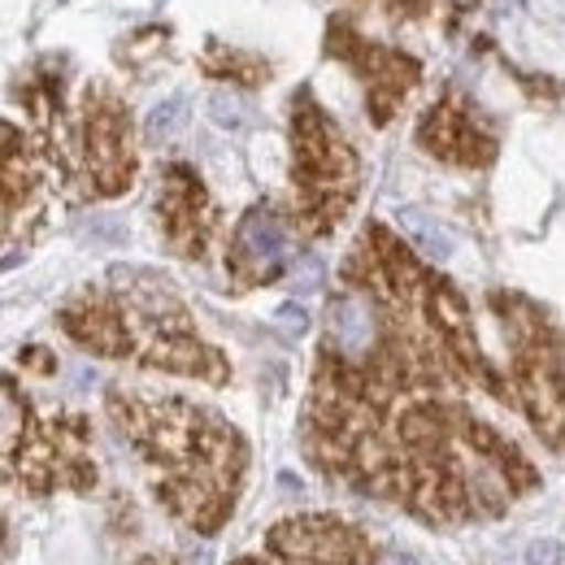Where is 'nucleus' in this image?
Here are the masks:
<instances>
[{
  "instance_id": "1",
  "label": "nucleus",
  "mask_w": 565,
  "mask_h": 565,
  "mask_svg": "<svg viewBox=\"0 0 565 565\" xmlns=\"http://www.w3.org/2000/svg\"><path fill=\"white\" fill-rule=\"evenodd\" d=\"M105 414L131 448L152 500L179 526L217 535L231 522L248 475V439L231 418L143 387H109Z\"/></svg>"
},
{
  "instance_id": "2",
  "label": "nucleus",
  "mask_w": 565,
  "mask_h": 565,
  "mask_svg": "<svg viewBox=\"0 0 565 565\" xmlns=\"http://www.w3.org/2000/svg\"><path fill=\"white\" fill-rule=\"evenodd\" d=\"M62 335L83 353L127 361L196 383H231V356L192 318L179 287L143 266H114L100 282L78 287L57 309Z\"/></svg>"
},
{
  "instance_id": "3",
  "label": "nucleus",
  "mask_w": 565,
  "mask_h": 565,
  "mask_svg": "<svg viewBox=\"0 0 565 565\" xmlns=\"http://www.w3.org/2000/svg\"><path fill=\"white\" fill-rule=\"evenodd\" d=\"M92 418L40 405L13 374H0V488L31 500L57 492H96Z\"/></svg>"
},
{
  "instance_id": "4",
  "label": "nucleus",
  "mask_w": 565,
  "mask_h": 565,
  "mask_svg": "<svg viewBox=\"0 0 565 565\" xmlns=\"http://www.w3.org/2000/svg\"><path fill=\"white\" fill-rule=\"evenodd\" d=\"M361 196V157L340 122L318 105L313 87L291 96V226L327 239L344 226Z\"/></svg>"
},
{
  "instance_id": "5",
  "label": "nucleus",
  "mask_w": 565,
  "mask_h": 565,
  "mask_svg": "<svg viewBox=\"0 0 565 565\" xmlns=\"http://www.w3.org/2000/svg\"><path fill=\"white\" fill-rule=\"evenodd\" d=\"M62 183H78L83 196L109 201L136 183V131L131 109L109 83H87L74 105V118H62L49 143Z\"/></svg>"
},
{
  "instance_id": "6",
  "label": "nucleus",
  "mask_w": 565,
  "mask_h": 565,
  "mask_svg": "<svg viewBox=\"0 0 565 565\" xmlns=\"http://www.w3.org/2000/svg\"><path fill=\"white\" fill-rule=\"evenodd\" d=\"M492 309L504 327L509 349V396L531 418L535 435L548 439V448H562V335L544 305L518 296V291H492Z\"/></svg>"
},
{
  "instance_id": "7",
  "label": "nucleus",
  "mask_w": 565,
  "mask_h": 565,
  "mask_svg": "<svg viewBox=\"0 0 565 565\" xmlns=\"http://www.w3.org/2000/svg\"><path fill=\"white\" fill-rule=\"evenodd\" d=\"M327 53L340 57L365 87V109L374 118V127H387L401 105L409 100V92L423 83V62L409 57L405 49L379 44L356 26L349 13L327 22Z\"/></svg>"
},
{
  "instance_id": "8",
  "label": "nucleus",
  "mask_w": 565,
  "mask_h": 565,
  "mask_svg": "<svg viewBox=\"0 0 565 565\" xmlns=\"http://www.w3.org/2000/svg\"><path fill=\"white\" fill-rule=\"evenodd\" d=\"M57 183L62 179L44 143L0 118V248L44 222Z\"/></svg>"
},
{
  "instance_id": "9",
  "label": "nucleus",
  "mask_w": 565,
  "mask_h": 565,
  "mask_svg": "<svg viewBox=\"0 0 565 565\" xmlns=\"http://www.w3.org/2000/svg\"><path fill=\"white\" fill-rule=\"evenodd\" d=\"M152 213L166 248L183 262H205L210 248L222 235V210L210 196L205 179L188 161H166L157 174L152 192Z\"/></svg>"
},
{
  "instance_id": "10",
  "label": "nucleus",
  "mask_w": 565,
  "mask_h": 565,
  "mask_svg": "<svg viewBox=\"0 0 565 565\" xmlns=\"http://www.w3.org/2000/svg\"><path fill=\"white\" fill-rule=\"evenodd\" d=\"M266 557L279 565H379V544L340 513H291L266 531Z\"/></svg>"
},
{
  "instance_id": "11",
  "label": "nucleus",
  "mask_w": 565,
  "mask_h": 565,
  "mask_svg": "<svg viewBox=\"0 0 565 565\" xmlns=\"http://www.w3.org/2000/svg\"><path fill=\"white\" fill-rule=\"evenodd\" d=\"M296 244H300V235H296L291 217L279 205H253L235 222V235H231V248H226L231 282L239 291L275 282L291 266Z\"/></svg>"
},
{
  "instance_id": "12",
  "label": "nucleus",
  "mask_w": 565,
  "mask_h": 565,
  "mask_svg": "<svg viewBox=\"0 0 565 565\" xmlns=\"http://www.w3.org/2000/svg\"><path fill=\"white\" fill-rule=\"evenodd\" d=\"M418 148L426 157L444 161V166H461V170H483L492 166L500 140L483 122V114L461 96V92H444L423 118H418Z\"/></svg>"
},
{
  "instance_id": "13",
  "label": "nucleus",
  "mask_w": 565,
  "mask_h": 565,
  "mask_svg": "<svg viewBox=\"0 0 565 565\" xmlns=\"http://www.w3.org/2000/svg\"><path fill=\"white\" fill-rule=\"evenodd\" d=\"M205 74L210 78H235L239 87H257L262 78H270V62L239 53V49H213L205 57Z\"/></svg>"
},
{
  "instance_id": "14",
  "label": "nucleus",
  "mask_w": 565,
  "mask_h": 565,
  "mask_svg": "<svg viewBox=\"0 0 565 565\" xmlns=\"http://www.w3.org/2000/svg\"><path fill=\"white\" fill-rule=\"evenodd\" d=\"M356 4H370L392 22H418L435 9V0H356Z\"/></svg>"
},
{
  "instance_id": "15",
  "label": "nucleus",
  "mask_w": 565,
  "mask_h": 565,
  "mask_svg": "<svg viewBox=\"0 0 565 565\" xmlns=\"http://www.w3.org/2000/svg\"><path fill=\"white\" fill-rule=\"evenodd\" d=\"M9 548H13V535H9V518H4V509H0V562L9 557Z\"/></svg>"
},
{
  "instance_id": "16",
  "label": "nucleus",
  "mask_w": 565,
  "mask_h": 565,
  "mask_svg": "<svg viewBox=\"0 0 565 565\" xmlns=\"http://www.w3.org/2000/svg\"><path fill=\"white\" fill-rule=\"evenodd\" d=\"M136 565H179L174 557H161V553H152V557H140Z\"/></svg>"
},
{
  "instance_id": "17",
  "label": "nucleus",
  "mask_w": 565,
  "mask_h": 565,
  "mask_svg": "<svg viewBox=\"0 0 565 565\" xmlns=\"http://www.w3.org/2000/svg\"><path fill=\"white\" fill-rule=\"evenodd\" d=\"M231 565H270V562H262V557H239V562H231Z\"/></svg>"
},
{
  "instance_id": "18",
  "label": "nucleus",
  "mask_w": 565,
  "mask_h": 565,
  "mask_svg": "<svg viewBox=\"0 0 565 565\" xmlns=\"http://www.w3.org/2000/svg\"><path fill=\"white\" fill-rule=\"evenodd\" d=\"M457 4H461V9H466V4H470V0H457Z\"/></svg>"
}]
</instances>
